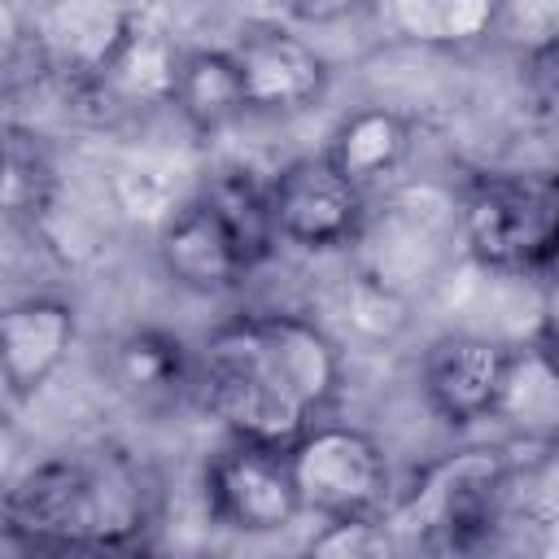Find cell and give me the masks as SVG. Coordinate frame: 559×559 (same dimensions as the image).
<instances>
[{
  "label": "cell",
  "instance_id": "1",
  "mask_svg": "<svg viewBox=\"0 0 559 559\" xmlns=\"http://www.w3.org/2000/svg\"><path fill=\"white\" fill-rule=\"evenodd\" d=\"M341 362L332 341L297 314L231 319L205 341V402L236 432L293 450L336 397Z\"/></svg>",
  "mask_w": 559,
  "mask_h": 559
},
{
  "label": "cell",
  "instance_id": "2",
  "mask_svg": "<svg viewBox=\"0 0 559 559\" xmlns=\"http://www.w3.org/2000/svg\"><path fill=\"white\" fill-rule=\"evenodd\" d=\"M9 533L35 550H105L135 533L140 493L96 463L52 459L9 489Z\"/></svg>",
  "mask_w": 559,
  "mask_h": 559
},
{
  "label": "cell",
  "instance_id": "3",
  "mask_svg": "<svg viewBox=\"0 0 559 559\" xmlns=\"http://www.w3.org/2000/svg\"><path fill=\"white\" fill-rule=\"evenodd\" d=\"M463 236L485 266L542 271L559 262V175H489L463 201Z\"/></svg>",
  "mask_w": 559,
  "mask_h": 559
},
{
  "label": "cell",
  "instance_id": "4",
  "mask_svg": "<svg viewBox=\"0 0 559 559\" xmlns=\"http://www.w3.org/2000/svg\"><path fill=\"white\" fill-rule=\"evenodd\" d=\"M301 511L323 520L380 515L389 502V463L380 445L345 424H319L288 450Z\"/></svg>",
  "mask_w": 559,
  "mask_h": 559
},
{
  "label": "cell",
  "instance_id": "5",
  "mask_svg": "<svg viewBox=\"0 0 559 559\" xmlns=\"http://www.w3.org/2000/svg\"><path fill=\"white\" fill-rule=\"evenodd\" d=\"M507 463L498 450H459L437 459L402 502V515L415 533L445 550H472L489 537L498 515Z\"/></svg>",
  "mask_w": 559,
  "mask_h": 559
},
{
  "label": "cell",
  "instance_id": "6",
  "mask_svg": "<svg viewBox=\"0 0 559 559\" xmlns=\"http://www.w3.org/2000/svg\"><path fill=\"white\" fill-rule=\"evenodd\" d=\"M131 35H135L131 9L100 0H61L35 13L26 39L44 74L61 79L70 92H83L109 74V66L118 61Z\"/></svg>",
  "mask_w": 559,
  "mask_h": 559
},
{
  "label": "cell",
  "instance_id": "7",
  "mask_svg": "<svg viewBox=\"0 0 559 559\" xmlns=\"http://www.w3.org/2000/svg\"><path fill=\"white\" fill-rule=\"evenodd\" d=\"M210 515L240 533H275L301 511L288 450L236 441L205 467Z\"/></svg>",
  "mask_w": 559,
  "mask_h": 559
},
{
  "label": "cell",
  "instance_id": "8",
  "mask_svg": "<svg viewBox=\"0 0 559 559\" xmlns=\"http://www.w3.org/2000/svg\"><path fill=\"white\" fill-rule=\"evenodd\" d=\"M266 197L275 236L306 249L345 245L362 223V188L349 183L328 157H301L284 166Z\"/></svg>",
  "mask_w": 559,
  "mask_h": 559
},
{
  "label": "cell",
  "instance_id": "9",
  "mask_svg": "<svg viewBox=\"0 0 559 559\" xmlns=\"http://www.w3.org/2000/svg\"><path fill=\"white\" fill-rule=\"evenodd\" d=\"M511 349L485 336H441L428 345L419 384L445 424H476L502 411L511 384Z\"/></svg>",
  "mask_w": 559,
  "mask_h": 559
},
{
  "label": "cell",
  "instance_id": "10",
  "mask_svg": "<svg viewBox=\"0 0 559 559\" xmlns=\"http://www.w3.org/2000/svg\"><path fill=\"white\" fill-rule=\"evenodd\" d=\"M231 57L245 74L249 109H262V114H301L328 87L323 57L284 26H253L231 48Z\"/></svg>",
  "mask_w": 559,
  "mask_h": 559
},
{
  "label": "cell",
  "instance_id": "11",
  "mask_svg": "<svg viewBox=\"0 0 559 559\" xmlns=\"http://www.w3.org/2000/svg\"><path fill=\"white\" fill-rule=\"evenodd\" d=\"M157 253H162L166 275L192 293L236 288L245 280V271L258 266L249 258V249L240 245V236L231 231V223L205 197H197L179 214H170V223L162 227Z\"/></svg>",
  "mask_w": 559,
  "mask_h": 559
},
{
  "label": "cell",
  "instance_id": "12",
  "mask_svg": "<svg viewBox=\"0 0 559 559\" xmlns=\"http://www.w3.org/2000/svg\"><path fill=\"white\" fill-rule=\"evenodd\" d=\"M74 341V310L52 297H31L0 319V371L9 393H35Z\"/></svg>",
  "mask_w": 559,
  "mask_h": 559
},
{
  "label": "cell",
  "instance_id": "13",
  "mask_svg": "<svg viewBox=\"0 0 559 559\" xmlns=\"http://www.w3.org/2000/svg\"><path fill=\"white\" fill-rule=\"evenodd\" d=\"M170 105L197 131H218L231 118H240L249 109V92H245V74L236 66L231 48H197V52H183L179 79H175V100Z\"/></svg>",
  "mask_w": 559,
  "mask_h": 559
},
{
  "label": "cell",
  "instance_id": "14",
  "mask_svg": "<svg viewBox=\"0 0 559 559\" xmlns=\"http://www.w3.org/2000/svg\"><path fill=\"white\" fill-rule=\"evenodd\" d=\"M411 153V122L393 109H358L349 114L336 135H332V148H328V162L358 188L367 183H380L384 175H393Z\"/></svg>",
  "mask_w": 559,
  "mask_h": 559
},
{
  "label": "cell",
  "instance_id": "15",
  "mask_svg": "<svg viewBox=\"0 0 559 559\" xmlns=\"http://www.w3.org/2000/svg\"><path fill=\"white\" fill-rule=\"evenodd\" d=\"M179 61H183V52H175L170 39H162L157 31H140V26H135V35L127 39V48H122L118 61L109 66V74H105L96 87H83V92H74V96L105 100L109 109L175 100Z\"/></svg>",
  "mask_w": 559,
  "mask_h": 559
},
{
  "label": "cell",
  "instance_id": "16",
  "mask_svg": "<svg viewBox=\"0 0 559 559\" xmlns=\"http://www.w3.org/2000/svg\"><path fill=\"white\" fill-rule=\"evenodd\" d=\"M376 17L397 39L459 48L480 35H493L498 4H489V0H397V4H380Z\"/></svg>",
  "mask_w": 559,
  "mask_h": 559
},
{
  "label": "cell",
  "instance_id": "17",
  "mask_svg": "<svg viewBox=\"0 0 559 559\" xmlns=\"http://www.w3.org/2000/svg\"><path fill=\"white\" fill-rule=\"evenodd\" d=\"M48 197H52V166H48L44 148L31 135L9 131V140H4V175H0L4 214L9 218H39Z\"/></svg>",
  "mask_w": 559,
  "mask_h": 559
},
{
  "label": "cell",
  "instance_id": "18",
  "mask_svg": "<svg viewBox=\"0 0 559 559\" xmlns=\"http://www.w3.org/2000/svg\"><path fill=\"white\" fill-rule=\"evenodd\" d=\"M118 380L135 397H166L183 380V354L179 341L162 332H135L118 345Z\"/></svg>",
  "mask_w": 559,
  "mask_h": 559
},
{
  "label": "cell",
  "instance_id": "19",
  "mask_svg": "<svg viewBox=\"0 0 559 559\" xmlns=\"http://www.w3.org/2000/svg\"><path fill=\"white\" fill-rule=\"evenodd\" d=\"M301 559H397V533L384 515H349L328 520Z\"/></svg>",
  "mask_w": 559,
  "mask_h": 559
},
{
  "label": "cell",
  "instance_id": "20",
  "mask_svg": "<svg viewBox=\"0 0 559 559\" xmlns=\"http://www.w3.org/2000/svg\"><path fill=\"white\" fill-rule=\"evenodd\" d=\"M493 35L520 44L528 57L559 44V4H498Z\"/></svg>",
  "mask_w": 559,
  "mask_h": 559
},
{
  "label": "cell",
  "instance_id": "21",
  "mask_svg": "<svg viewBox=\"0 0 559 559\" xmlns=\"http://www.w3.org/2000/svg\"><path fill=\"white\" fill-rule=\"evenodd\" d=\"M528 61H533V87H537V96L550 109H559V44L546 48V52H537V57H528Z\"/></svg>",
  "mask_w": 559,
  "mask_h": 559
},
{
  "label": "cell",
  "instance_id": "22",
  "mask_svg": "<svg viewBox=\"0 0 559 559\" xmlns=\"http://www.w3.org/2000/svg\"><path fill=\"white\" fill-rule=\"evenodd\" d=\"M537 354H542V362H546V367L555 371V380H559V297L550 301V310H546V319H542Z\"/></svg>",
  "mask_w": 559,
  "mask_h": 559
}]
</instances>
